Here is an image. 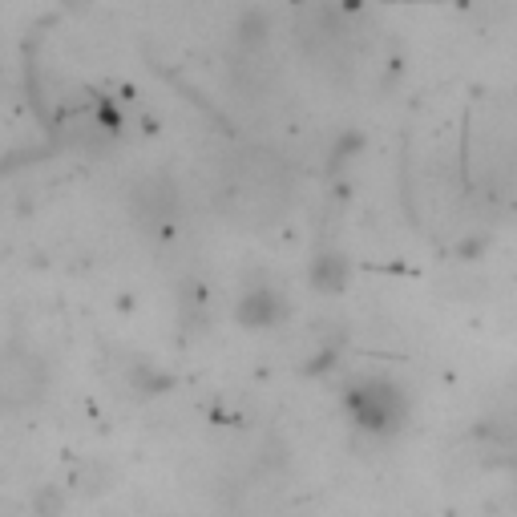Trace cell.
Here are the masks:
<instances>
[{
  "instance_id": "obj_1",
  "label": "cell",
  "mask_w": 517,
  "mask_h": 517,
  "mask_svg": "<svg viewBox=\"0 0 517 517\" xmlns=\"http://www.w3.org/2000/svg\"><path fill=\"white\" fill-rule=\"evenodd\" d=\"M45 392V364L25 348L0 352V408H25Z\"/></svg>"
}]
</instances>
